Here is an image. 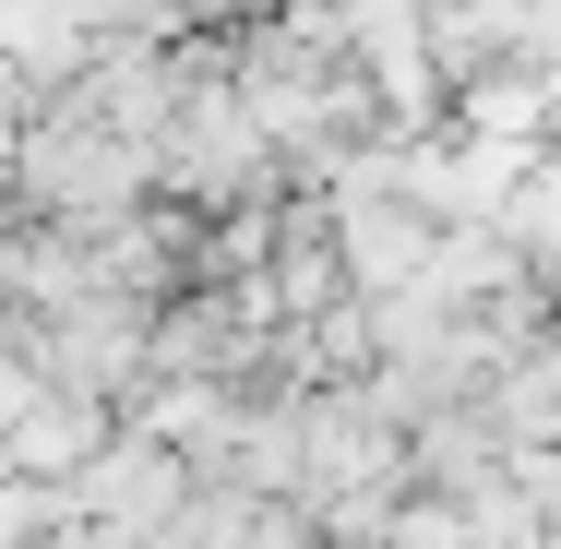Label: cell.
I'll use <instances>...</instances> for the list:
<instances>
[{"label": "cell", "instance_id": "obj_1", "mask_svg": "<svg viewBox=\"0 0 561 549\" xmlns=\"http://www.w3.org/2000/svg\"><path fill=\"white\" fill-rule=\"evenodd\" d=\"M108 431H119L108 407H84V394H36V407L0 431V466L36 478V490H60V478H84V454H96Z\"/></svg>", "mask_w": 561, "mask_h": 549}]
</instances>
